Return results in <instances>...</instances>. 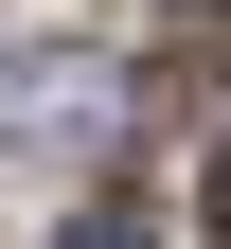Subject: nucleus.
I'll list each match as a JSON object with an SVG mask.
<instances>
[{
    "label": "nucleus",
    "mask_w": 231,
    "mask_h": 249,
    "mask_svg": "<svg viewBox=\"0 0 231 249\" xmlns=\"http://www.w3.org/2000/svg\"><path fill=\"white\" fill-rule=\"evenodd\" d=\"M213 249H231V142H213Z\"/></svg>",
    "instance_id": "nucleus-4"
},
{
    "label": "nucleus",
    "mask_w": 231,
    "mask_h": 249,
    "mask_svg": "<svg viewBox=\"0 0 231 249\" xmlns=\"http://www.w3.org/2000/svg\"><path fill=\"white\" fill-rule=\"evenodd\" d=\"M107 124H124V71L107 53H71V36L0 53V142H18V160H89Z\"/></svg>",
    "instance_id": "nucleus-1"
},
{
    "label": "nucleus",
    "mask_w": 231,
    "mask_h": 249,
    "mask_svg": "<svg viewBox=\"0 0 231 249\" xmlns=\"http://www.w3.org/2000/svg\"><path fill=\"white\" fill-rule=\"evenodd\" d=\"M71 249H160V231H142V213H89V231H71Z\"/></svg>",
    "instance_id": "nucleus-2"
},
{
    "label": "nucleus",
    "mask_w": 231,
    "mask_h": 249,
    "mask_svg": "<svg viewBox=\"0 0 231 249\" xmlns=\"http://www.w3.org/2000/svg\"><path fill=\"white\" fill-rule=\"evenodd\" d=\"M178 18H195V36H213V53H231V0H178Z\"/></svg>",
    "instance_id": "nucleus-3"
}]
</instances>
